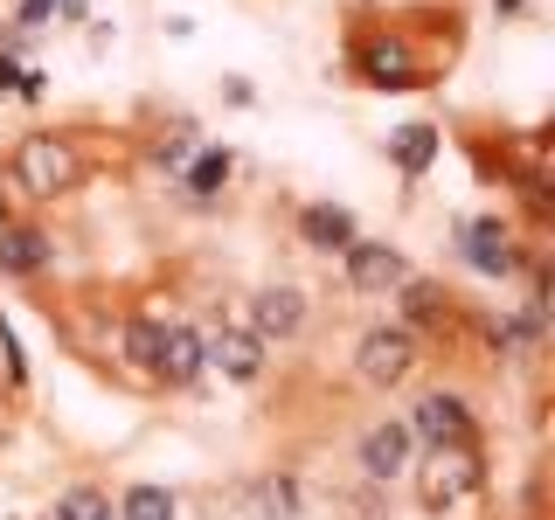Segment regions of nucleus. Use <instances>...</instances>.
<instances>
[{
	"label": "nucleus",
	"instance_id": "nucleus-1",
	"mask_svg": "<svg viewBox=\"0 0 555 520\" xmlns=\"http://www.w3.org/2000/svg\"><path fill=\"white\" fill-rule=\"evenodd\" d=\"M14 181H22V195L56 202V195H69V187L83 181V160H77V146H69L63 132H28L22 146H14Z\"/></svg>",
	"mask_w": 555,
	"mask_h": 520
},
{
	"label": "nucleus",
	"instance_id": "nucleus-2",
	"mask_svg": "<svg viewBox=\"0 0 555 520\" xmlns=\"http://www.w3.org/2000/svg\"><path fill=\"white\" fill-rule=\"evenodd\" d=\"M479 493V451L473 444H438L424 458V472H416V499H424V514H451L459 499Z\"/></svg>",
	"mask_w": 555,
	"mask_h": 520
},
{
	"label": "nucleus",
	"instance_id": "nucleus-3",
	"mask_svg": "<svg viewBox=\"0 0 555 520\" xmlns=\"http://www.w3.org/2000/svg\"><path fill=\"white\" fill-rule=\"evenodd\" d=\"M354 69H361V83H375V91H416V83H424V63L410 56V42L396 28H375L369 42L354 49Z\"/></svg>",
	"mask_w": 555,
	"mask_h": 520
},
{
	"label": "nucleus",
	"instance_id": "nucleus-4",
	"mask_svg": "<svg viewBox=\"0 0 555 520\" xmlns=\"http://www.w3.org/2000/svg\"><path fill=\"white\" fill-rule=\"evenodd\" d=\"M410 368H416V334H410V326H375V334H361L354 375L369 381V389H396Z\"/></svg>",
	"mask_w": 555,
	"mask_h": 520
},
{
	"label": "nucleus",
	"instance_id": "nucleus-5",
	"mask_svg": "<svg viewBox=\"0 0 555 520\" xmlns=\"http://www.w3.org/2000/svg\"><path fill=\"white\" fill-rule=\"evenodd\" d=\"M403 424H410V438L430 444V451H438V444H473V403H465V395H451V389H430L424 403L403 416Z\"/></svg>",
	"mask_w": 555,
	"mask_h": 520
},
{
	"label": "nucleus",
	"instance_id": "nucleus-6",
	"mask_svg": "<svg viewBox=\"0 0 555 520\" xmlns=\"http://www.w3.org/2000/svg\"><path fill=\"white\" fill-rule=\"evenodd\" d=\"M340 271H347V285L354 291H396L410 277V257L396 250V243H375V236H354L340 250Z\"/></svg>",
	"mask_w": 555,
	"mask_h": 520
},
{
	"label": "nucleus",
	"instance_id": "nucleus-7",
	"mask_svg": "<svg viewBox=\"0 0 555 520\" xmlns=\"http://www.w3.org/2000/svg\"><path fill=\"white\" fill-rule=\"evenodd\" d=\"M459 250H465V264H473L479 277H514L520 271V250H514V236H507V222H500V216L459 222Z\"/></svg>",
	"mask_w": 555,
	"mask_h": 520
},
{
	"label": "nucleus",
	"instance_id": "nucleus-8",
	"mask_svg": "<svg viewBox=\"0 0 555 520\" xmlns=\"http://www.w3.org/2000/svg\"><path fill=\"white\" fill-rule=\"evenodd\" d=\"M410 451H416V438H410V424L403 416H382V424L361 438V479H375V485H389V479H403L410 472Z\"/></svg>",
	"mask_w": 555,
	"mask_h": 520
},
{
	"label": "nucleus",
	"instance_id": "nucleus-9",
	"mask_svg": "<svg viewBox=\"0 0 555 520\" xmlns=\"http://www.w3.org/2000/svg\"><path fill=\"white\" fill-rule=\"evenodd\" d=\"M202 334L195 326H181V320H167L160 326V354H153V381H167V389H188V381H202Z\"/></svg>",
	"mask_w": 555,
	"mask_h": 520
},
{
	"label": "nucleus",
	"instance_id": "nucleus-10",
	"mask_svg": "<svg viewBox=\"0 0 555 520\" xmlns=\"http://www.w3.org/2000/svg\"><path fill=\"white\" fill-rule=\"evenodd\" d=\"M306 326V291L299 285H264L250 299V334L257 340H292Z\"/></svg>",
	"mask_w": 555,
	"mask_h": 520
},
{
	"label": "nucleus",
	"instance_id": "nucleus-11",
	"mask_svg": "<svg viewBox=\"0 0 555 520\" xmlns=\"http://www.w3.org/2000/svg\"><path fill=\"white\" fill-rule=\"evenodd\" d=\"M202 361H208V368H222L230 381H257V375H264V340L243 334V326H222V334L202 340Z\"/></svg>",
	"mask_w": 555,
	"mask_h": 520
},
{
	"label": "nucleus",
	"instance_id": "nucleus-12",
	"mask_svg": "<svg viewBox=\"0 0 555 520\" xmlns=\"http://www.w3.org/2000/svg\"><path fill=\"white\" fill-rule=\"evenodd\" d=\"M354 236H361V230H354V216H347L340 202H306V208H299V243H306V250L340 257Z\"/></svg>",
	"mask_w": 555,
	"mask_h": 520
},
{
	"label": "nucleus",
	"instance_id": "nucleus-13",
	"mask_svg": "<svg viewBox=\"0 0 555 520\" xmlns=\"http://www.w3.org/2000/svg\"><path fill=\"white\" fill-rule=\"evenodd\" d=\"M49 257H56V250H49L42 230H14V222L0 230V271H8V277H35Z\"/></svg>",
	"mask_w": 555,
	"mask_h": 520
},
{
	"label": "nucleus",
	"instance_id": "nucleus-14",
	"mask_svg": "<svg viewBox=\"0 0 555 520\" xmlns=\"http://www.w3.org/2000/svg\"><path fill=\"white\" fill-rule=\"evenodd\" d=\"M396 291H403V320L410 326H444L451 320V299H444L438 285H424V277H403Z\"/></svg>",
	"mask_w": 555,
	"mask_h": 520
},
{
	"label": "nucleus",
	"instance_id": "nucleus-15",
	"mask_svg": "<svg viewBox=\"0 0 555 520\" xmlns=\"http://www.w3.org/2000/svg\"><path fill=\"white\" fill-rule=\"evenodd\" d=\"M181 507H173V493L167 485H153V479H139V485H126L118 493V520H173Z\"/></svg>",
	"mask_w": 555,
	"mask_h": 520
},
{
	"label": "nucleus",
	"instance_id": "nucleus-16",
	"mask_svg": "<svg viewBox=\"0 0 555 520\" xmlns=\"http://www.w3.org/2000/svg\"><path fill=\"white\" fill-rule=\"evenodd\" d=\"M160 326H167V320L139 312V320H126V334H118V347H126V361H132L139 375H153V354H160Z\"/></svg>",
	"mask_w": 555,
	"mask_h": 520
},
{
	"label": "nucleus",
	"instance_id": "nucleus-17",
	"mask_svg": "<svg viewBox=\"0 0 555 520\" xmlns=\"http://www.w3.org/2000/svg\"><path fill=\"white\" fill-rule=\"evenodd\" d=\"M250 507H257V520H292L299 514V485H292L285 472H271V479L250 485Z\"/></svg>",
	"mask_w": 555,
	"mask_h": 520
},
{
	"label": "nucleus",
	"instance_id": "nucleus-18",
	"mask_svg": "<svg viewBox=\"0 0 555 520\" xmlns=\"http://www.w3.org/2000/svg\"><path fill=\"white\" fill-rule=\"evenodd\" d=\"M389 153H396V167L403 173H424L430 160H438V126H403L389 139Z\"/></svg>",
	"mask_w": 555,
	"mask_h": 520
},
{
	"label": "nucleus",
	"instance_id": "nucleus-19",
	"mask_svg": "<svg viewBox=\"0 0 555 520\" xmlns=\"http://www.w3.org/2000/svg\"><path fill=\"white\" fill-rule=\"evenodd\" d=\"M49 520H112V493L104 485H69V493H56Z\"/></svg>",
	"mask_w": 555,
	"mask_h": 520
},
{
	"label": "nucleus",
	"instance_id": "nucleus-20",
	"mask_svg": "<svg viewBox=\"0 0 555 520\" xmlns=\"http://www.w3.org/2000/svg\"><path fill=\"white\" fill-rule=\"evenodd\" d=\"M230 173H236V153L230 146H208L202 160H188V195H216Z\"/></svg>",
	"mask_w": 555,
	"mask_h": 520
},
{
	"label": "nucleus",
	"instance_id": "nucleus-21",
	"mask_svg": "<svg viewBox=\"0 0 555 520\" xmlns=\"http://www.w3.org/2000/svg\"><path fill=\"white\" fill-rule=\"evenodd\" d=\"M49 8H56V0H22V28H35V22H49Z\"/></svg>",
	"mask_w": 555,
	"mask_h": 520
},
{
	"label": "nucleus",
	"instance_id": "nucleus-22",
	"mask_svg": "<svg viewBox=\"0 0 555 520\" xmlns=\"http://www.w3.org/2000/svg\"><path fill=\"white\" fill-rule=\"evenodd\" d=\"M42 83H49L42 69H22V91H14V98H28V104H35V98H42Z\"/></svg>",
	"mask_w": 555,
	"mask_h": 520
},
{
	"label": "nucleus",
	"instance_id": "nucleus-23",
	"mask_svg": "<svg viewBox=\"0 0 555 520\" xmlns=\"http://www.w3.org/2000/svg\"><path fill=\"white\" fill-rule=\"evenodd\" d=\"M160 167H173V173L188 167V139H173V146H160Z\"/></svg>",
	"mask_w": 555,
	"mask_h": 520
},
{
	"label": "nucleus",
	"instance_id": "nucleus-24",
	"mask_svg": "<svg viewBox=\"0 0 555 520\" xmlns=\"http://www.w3.org/2000/svg\"><path fill=\"white\" fill-rule=\"evenodd\" d=\"M0 91H22V69H14V56H0Z\"/></svg>",
	"mask_w": 555,
	"mask_h": 520
},
{
	"label": "nucleus",
	"instance_id": "nucleus-25",
	"mask_svg": "<svg viewBox=\"0 0 555 520\" xmlns=\"http://www.w3.org/2000/svg\"><path fill=\"white\" fill-rule=\"evenodd\" d=\"M0 230H8V202H0Z\"/></svg>",
	"mask_w": 555,
	"mask_h": 520
},
{
	"label": "nucleus",
	"instance_id": "nucleus-26",
	"mask_svg": "<svg viewBox=\"0 0 555 520\" xmlns=\"http://www.w3.org/2000/svg\"><path fill=\"white\" fill-rule=\"evenodd\" d=\"M500 8H520V0H500Z\"/></svg>",
	"mask_w": 555,
	"mask_h": 520
}]
</instances>
